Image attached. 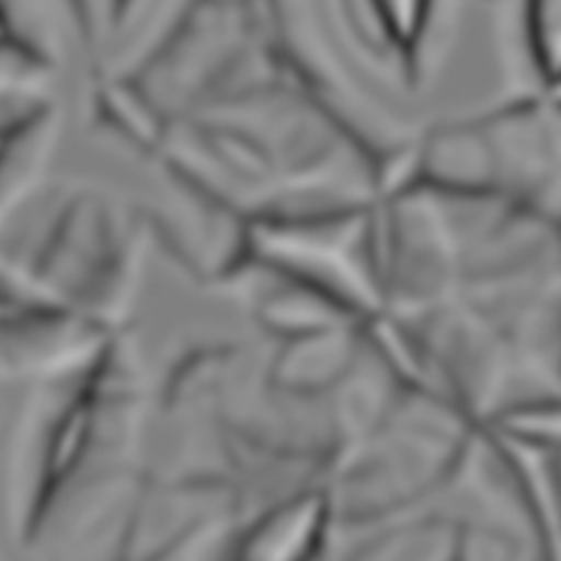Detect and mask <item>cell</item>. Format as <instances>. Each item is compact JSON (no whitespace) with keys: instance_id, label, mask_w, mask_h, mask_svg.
<instances>
[{"instance_id":"cell-1","label":"cell","mask_w":561,"mask_h":561,"mask_svg":"<svg viewBox=\"0 0 561 561\" xmlns=\"http://www.w3.org/2000/svg\"><path fill=\"white\" fill-rule=\"evenodd\" d=\"M522 26L535 72L561 88V0H522Z\"/></svg>"},{"instance_id":"cell-2","label":"cell","mask_w":561,"mask_h":561,"mask_svg":"<svg viewBox=\"0 0 561 561\" xmlns=\"http://www.w3.org/2000/svg\"><path fill=\"white\" fill-rule=\"evenodd\" d=\"M366 7L388 50L399 57H416L436 0H366Z\"/></svg>"}]
</instances>
